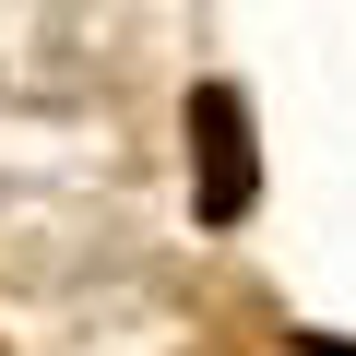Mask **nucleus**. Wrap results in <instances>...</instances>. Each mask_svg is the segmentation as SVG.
Wrapping results in <instances>:
<instances>
[{
	"instance_id": "1",
	"label": "nucleus",
	"mask_w": 356,
	"mask_h": 356,
	"mask_svg": "<svg viewBox=\"0 0 356 356\" xmlns=\"http://www.w3.org/2000/svg\"><path fill=\"white\" fill-rule=\"evenodd\" d=\"M202 214H238L250 202V143H238V95H202Z\"/></svg>"
}]
</instances>
